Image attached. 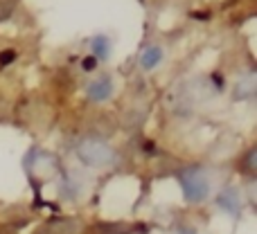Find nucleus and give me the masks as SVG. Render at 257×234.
I'll use <instances>...</instances> for the list:
<instances>
[{"label":"nucleus","instance_id":"nucleus-1","mask_svg":"<svg viewBox=\"0 0 257 234\" xmlns=\"http://www.w3.org/2000/svg\"><path fill=\"white\" fill-rule=\"evenodd\" d=\"M77 158L84 164H88V167L104 169L115 162V151H113V146L108 142L99 140V137H84L77 144Z\"/></svg>","mask_w":257,"mask_h":234},{"label":"nucleus","instance_id":"nucleus-2","mask_svg":"<svg viewBox=\"0 0 257 234\" xmlns=\"http://www.w3.org/2000/svg\"><path fill=\"white\" fill-rule=\"evenodd\" d=\"M181 189L187 203H201L210 194V182L201 169H187L181 176Z\"/></svg>","mask_w":257,"mask_h":234},{"label":"nucleus","instance_id":"nucleus-3","mask_svg":"<svg viewBox=\"0 0 257 234\" xmlns=\"http://www.w3.org/2000/svg\"><path fill=\"white\" fill-rule=\"evenodd\" d=\"M86 93H88V99L90 102H106L108 97L113 95V81L111 77H97L95 81H90L88 88H86Z\"/></svg>","mask_w":257,"mask_h":234},{"label":"nucleus","instance_id":"nucleus-4","mask_svg":"<svg viewBox=\"0 0 257 234\" xmlns=\"http://www.w3.org/2000/svg\"><path fill=\"white\" fill-rule=\"evenodd\" d=\"M217 205L223 209V212L237 216V214L241 212V196H239V191H237L235 187H228V189H223L221 194L217 196Z\"/></svg>","mask_w":257,"mask_h":234},{"label":"nucleus","instance_id":"nucleus-5","mask_svg":"<svg viewBox=\"0 0 257 234\" xmlns=\"http://www.w3.org/2000/svg\"><path fill=\"white\" fill-rule=\"evenodd\" d=\"M160 61H163V48H158V45H149V48H145V52H142V57H140L142 70H154Z\"/></svg>","mask_w":257,"mask_h":234},{"label":"nucleus","instance_id":"nucleus-6","mask_svg":"<svg viewBox=\"0 0 257 234\" xmlns=\"http://www.w3.org/2000/svg\"><path fill=\"white\" fill-rule=\"evenodd\" d=\"M93 57L97 59V61H106L108 54H111V41H108V36H95L93 39Z\"/></svg>","mask_w":257,"mask_h":234},{"label":"nucleus","instance_id":"nucleus-7","mask_svg":"<svg viewBox=\"0 0 257 234\" xmlns=\"http://www.w3.org/2000/svg\"><path fill=\"white\" fill-rule=\"evenodd\" d=\"M95 232L97 234H131V227L126 223H97Z\"/></svg>","mask_w":257,"mask_h":234},{"label":"nucleus","instance_id":"nucleus-8","mask_svg":"<svg viewBox=\"0 0 257 234\" xmlns=\"http://www.w3.org/2000/svg\"><path fill=\"white\" fill-rule=\"evenodd\" d=\"M16 50H3L0 52V66H9V63H14L16 61Z\"/></svg>","mask_w":257,"mask_h":234},{"label":"nucleus","instance_id":"nucleus-9","mask_svg":"<svg viewBox=\"0 0 257 234\" xmlns=\"http://www.w3.org/2000/svg\"><path fill=\"white\" fill-rule=\"evenodd\" d=\"M255 158H257V149H250L244 160V171H250V173L255 171Z\"/></svg>","mask_w":257,"mask_h":234},{"label":"nucleus","instance_id":"nucleus-10","mask_svg":"<svg viewBox=\"0 0 257 234\" xmlns=\"http://www.w3.org/2000/svg\"><path fill=\"white\" fill-rule=\"evenodd\" d=\"M97 63H99V61L93 57V54H90V57H86L84 61H81V68H84L86 72H90V70H95V68H97Z\"/></svg>","mask_w":257,"mask_h":234},{"label":"nucleus","instance_id":"nucleus-11","mask_svg":"<svg viewBox=\"0 0 257 234\" xmlns=\"http://www.w3.org/2000/svg\"><path fill=\"white\" fill-rule=\"evenodd\" d=\"M9 14H12V3H0V21H3V18H7Z\"/></svg>","mask_w":257,"mask_h":234},{"label":"nucleus","instance_id":"nucleus-12","mask_svg":"<svg viewBox=\"0 0 257 234\" xmlns=\"http://www.w3.org/2000/svg\"><path fill=\"white\" fill-rule=\"evenodd\" d=\"M176 234H196V232H194V230H192V227L183 225V227H178V230H176Z\"/></svg>","mask_w":257,"mask_h":234}]
</instances>
